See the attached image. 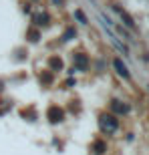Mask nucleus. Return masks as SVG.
I'll use <instances>...</instances> for the list:
<instances>
[{
	"instance_id": "nucleus-1",
	"label": "nucleus",
	"mask_w": 149,
	"mask_h": 155,
	"mask_svg": "<svg viewBox=\"0 0 149 155\" xmlns=\"http://www.w3.org/2000/svg\"><path fill=\"white\" fill-rule=\"evenodd\" d=\"M99 125H101V129H103L105 133H115L117 131V119H115L113 115H101L99 117Z\"/></svg>"
},
{
	"instance_id": "nucleus-2",
	"label": "nucleus",
	"mask_w": 149,
	"mask_h": 155,
	"mask_svg": "<svg viewBox=\"0 0 149 155\" xmlns=\"http://www.w3.org/2000/svg\"><path fill=\"white\" fill-rule=\"evenodd\" d=\"M113 67H115V71H117V73H119L121 77H123V79H129V71H127V67L125 64H123V61H121V58H115L113 61Z\"/></svg>"
},
{
	"instance_id": "nucleus-3",
	"label": "nucleus",
	"mask_w": 149,
	"mask_h": 155,
	"mask_svg": "<svg viewBox=\"0 0 149 155\" xmlns=\"http://www.w3.org/2000/svg\"><path fill=\"white\" fill-rule=\"evenodd\" d=\"M113 10H115V12H117V14H119V16H121V18H123V22H125V24H127V26H131V28H133V26H135V22H133V18H131V16H129V14H127V12H123V10H121L119 6H113Z\"/></svg>"
},
{
	"instance_id": "nucleus-4",
	"label": "nucleus",
	"mask_w": 149,
	"mask_h": 155,
	"mask_svg": "<svg viewBox=\"0 0 149 155\" xmlns=\"http://www.w3.org/2000/svg\"><path fill=\"white\" fill-rule=\"evenodd\" d=\"M111 109H113L115 113H121V115H125V113H129V107H127V105H121V101H113V105H111Z\"/></svg>"
},
{
	"instance_id": "nucleus-5",
	"label": "nucleus",
	"mask_w": 149,
	"mask_h": 155,
	"mask_svg": "<svg viewBox=\"0 0 149 155\" xmlns=\"http://www.w3.org/2000/svg\"><path fill=\"white\" fill-rule=\"evenodd\" d=\"M74 16H77V20H79V22L87 24V16H85V14H83L81 10H77V12H74Z\"/></svg>"
}]
</instances>
